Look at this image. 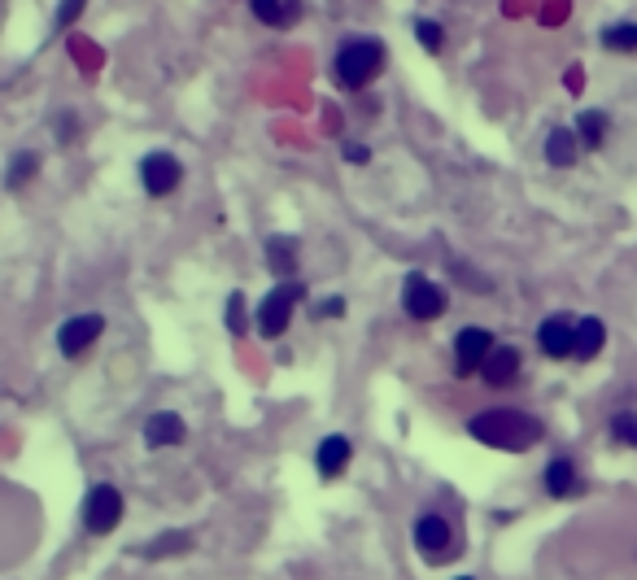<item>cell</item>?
<instances>
[{
  "label": "cell",
  "instance_id": "4",
  "mask_svg": "<svg viewBox=\"0 0 637 580\" xmlns=\"http://www.w3.org/2000/svg\"><path fill=\"white\" fill-rule=\"evenodd\" d=\"M118 524H123V493L114 485H92L88 502H83V528H88L92 537H105V533H114Z\"/></svg>",
  "mask_w": 637,
  "mask_h": 580
},
{
  "label": "cell",
  "instance_id": "24",
  "mask_svg": "<svg viewBox=\"0 0 637 580\" xmlns=\"http://www.w3.org/2000/svg\"><path fill=\"white\" fill-rule=\"evenodd\" d=\"M415 40L428 48V53H441V44H446V35H441V22H432V18H419L415 22Z\"/></svg>",
  "mask_w": 637,
  "mask_h": 580
},
{
  "label": "cell",
  "instance_id": "3",
  "mask_svg": "<svg viewBox=\"0 0 637 580\" xmlns=\"http://www.w3.org/2000/svg\"><path fill=\"white\" fill-rule=\"evenodd\" d=\"M302 297H306V288L297 280L275 284L271 293L262 297V306H258V336L262 341H280V336L288 332V323H293V310H297Z\"/></svg>",
  "mask_w": 637,
  "mask_h": 580
},
{
  "label": "cell",
  "instance_id": "22",
  "mask_svg": "<svg viewBox=\"0 0 637 580\" xmlns=\"http://www.w3.org/2000/svg\"><path fill=\"white\" fill-rule=\"evenodd\" d=\"M611 441L637 450V410H616V415H611Z\"/></svg>",
  "mask_w": 637,
  "mask_h": 580
},
{
  "label": "cell",
  "instance_id": "13",
  "mask_svg": "<svg viewBox=\"0 0 637 580\" xmlns=\"http://www.w3.org/2000/svg\"><path fill=\"white\" fill-rule=\"evenodd\" d=\"M350 458H354V445H350V437H323L319 441V450H315V467H319V476L323 480H336L345 467H350Z\"/></svg>",
  "mask_w": 637,
  "mask_h": 580
},
{
  "label": "cell",
  "instance_id": "12",
  "mask_svg": "<svg viewBox=\"0 0 637 580\" xmlns=\"http://www.w3.org/2000/svg\"><path fill=\"white\" fill-rule=\"evenodd\" d=\"M184 437H188V428L175 410H158V415H149V424H144V445H149V450H166V445H179Z\"/></svg>",
  "mask_w": 637,
  "mask_h": 580
},
{
  "label": "cell",
  "instance_id": "28",
  "mask_svg": "<svg viewBox=\"0 0 637 580\" xmlns=\"http://www.w3.org/2000/svg\"><path fill=\"white\" fill-rule=\"evenodd\" d=\"M319 314H323V319H341V314H345V297H328L319 306Z\"/></svg>",
  "mask_w": 637,
  "mask_h": 580
},
{
  "label": "cell",
  "instance_id": "26",
  "mask_svg": "<svg viewBox=\"0 0 637 580\" xmlns=\"http://www.w3.org/2000/svg\"><path fill=\"white\" fill-rule=\"evenodd\" d=\"M79 9H83V0H62V9H57V27H70V22L79 18Z\"/></svg>",
  "mask_w": 637,
  "mask_h": 580
},
{
  "label": "cell",
  "instance_id": "21",
  "mask_svg": "<svg viewBox=\"0 0 637 580\" xmlns=\"http://www.w3.org/2000/svg\"><path fill=\"white\" fill-rule=\"evenodd\" d=\"M40 171V153H31V149H22V153H14V162H9V175H5V184L9 188H22L27 179Z\"/></svg>",
  "mask_w": 637,
  "mask_h": 580
},
{
  "label": "cell",
  "instance_id": "1",
  "mask_svg": "<svg viewBox=\"0 0 637 580\" xmlns=\"http://www.w3.org/2000/svg\"><path fill=\"white\" fill-rule=\"evenodd\" d=\"M467 432H472V441L489 445V450L520 454V450H533L546 437V424L520 406H494V410H480V415L467 419Z\"/></svg>",
  "mask_w": 637,
  "mask_h": 580
},
{
  "label": "cell",
  "instance_id": "9",
  "mask_svg": "<svg viewBox=\"0 0 637 580\" xmlns=\"http://www.w3.org/2000/svg\"><path fill=\"white\" fill-rule=\"evenodd\" d=\"M105 332V314H75V319L62 323L57 332V345H62L66 358H79L88 345H96V336Z\"/></svg>",
  "mask_w": 637,
  "mask_h": 580
},
{
  "label": "cell",
  "instance_id": "5",
  "mask_svg": "<svg viewBox=\"0 0 637 580\" xmlns=\"http://www.w3.org/2000/svg\"><path fill=\"white\" fill-rule=\"evenodd\" d=\"M402 310L411 314V319H419V323H432V319L446 314V293H441L428 275L411 271V275H406V284H402Z\"/></svg>",
  "mask_w": 637,
  "mask_h": 580
},
{
  "label": "cell",
  "instance_id": "16",
  "mask_svg": "<svg viewBox=\"0 0 637 580\" xmlns=\"http://www.w3.org/2000/svg\"><path fill=\"white\" fill-rule=\"evenodd\" d=\"M576 489H581V480H576L572 458H550V467H546V493L550 498H572Z\"/></svg>",
  "mask_w": 637,
  "mask_h": 580
},
{
  "label": "cell",
  "instance_id": "29",
  "mask_svg": "<svg viewBox=\"0 0 637 580\" xmlns=\"http://www.w3.org/2000/svg\"><path fill=\"white\" fill-rule=\"evenodd\" d=\"M459 580H472V576H459Z\"/></svg>",
  "mask_w": 637,
  "mask_h": 580
},
{
  "label": "cell",
  "instance_id": "20",
  "mask_svg": "<svg viewBox=\"0 0 637 580\" xmlns=\"http://www.w3.org/2000/svg\"><path fill=\"white\" fill-rule=\"evenodd\" d=\"M603 48H611V53H637V22H616V27H607Z\"/></svg>",
  "mask_w": 637,
  "mask_h": 580
},
{
  "label": "cell",
  "instance_id": "11",
  "mask_svg": "<svg viewBox=\"0 0 637 580\" xmlns=\"http://www.w3.org/2000/svg\"><path fill=\"white\" fill-rule=\"evenodd\" d=\"M480 380H485L489 389H507V384H515L520 380V349L494 345V354H489L485 367H480Z\"/></svg>",
  "mask_w": 637,
  "mask_h": 580
},
{
  "label": "cell",
  "instance_id": "19",
  "mask_svg": "<svg viewBox=\"0 0 637 580\" xmlns=\"http://www.w3.org/2000/svg\"><path fill=\"white\" fill-rule=\"evenodd\" d=\"M267 262H271L275 275L293 280V240H288V236H271L267 240Z\"/></svg>",
  "mask_w": 637,
  "mask_h": 580
},
{
  "label": "cell",
  "instance_id": "23",
  "mask_svg": "<svg viewBox=\"0 0 637 580\" xmlns=\"http://www.w3.org/2000/svg\"><path fill=\"white\" fill-rule=\"evenodd\" d=\"M179 550H192V537L188 533H166V537L153 541V546H144V559H166V554H179Z\"/></svg>",
  "mask_w": 637,
  "mask_h": 580
},
{
  "label": "cell",
  "instance_id": "8",
  "mask_svg": "<svg viewBox=\"0 0 637 580\" xmlns=\"http://www.w3.org/2000/svg\"><path fill=\"white\" fill-rule=\"evenodd\" d=\"M450 541H454V533H450V519H446V515L428 511V515L415 519V546H419V554H424V559L441 563V559L450 554Z\"/></svg>",
  "mask_w": 637,
  "mask_h": 580
},
{
  "label": "cell",
  "instance_id": "10",
  "mask_svg": "<svg viewBox=\"0 0 637 580\" xmlns=\"http://www.w3.org/2000/svg\"><path fill=\"white\" fill-rule=\"evenodd\" d=\"M537 345L546 358H576V323H568L563 314H550L537 328Z\"/></svg>",
  "mask_w": 637,
  "mask_h": 580
},
{
  "label": "cell",
  "instance_id": "17",
  "mask_svg": "<svg viewBox=\"0 0 637 580\" xmlns=\"http://www.w3.org/2000/svg\"><path fill=\"white\" fill-rule=\"evenodd\" d=\"M249 9H254V18L267 22V27H284V22L297 18V0H249Z\"/></svg>",
  "mask_w": 637,
  "mask_h": 580
},
{
  "label": "cell",
  "instance_id": "18",
  "mask_svg": "<svg viewBox=\"0 0 637 580\" xmlns=\"http://www.w3.org/2000/svg\"><path fill=\"white\" fill-rule=\"evenodd\" d=\"M576 131H581V144H590V149H603L607 144V131H611V118L603 110H585L576 118Z\"/></svg>",
  "mask_w": 637,
  "mask_h": 580
},
{
  "label": "cell",
  "instance_id": "6",
  "mask_svg": "<svg viewBox=\"0 0 637 580\" xmlns=\"http://www.w3.org/2000/svg\"><path fill=\"white\" fill-rule=\"evenodd\" d=\"M494 336L485 328H463L454 336V376H480V367H485V358L494 354Z\"/></svg>",
  "mask_w": 637,
  "mask_h": 580
},
{
  "label": "cell",
  "instance_id": "25",
  "mask_svg": "<svg viewBox=\"0 0 637 580\" xmlns=\"http://www.w3.org/2000/svg\"><path fill=\"white\" fill-rule=\"evenodd\" d=\"M240 310H245V297L232 293V297H227V328H232L236 336L245 332V314H240Z\"/></svg>",
  "mask_w": 637,
  "mask_h": 580
},
{
  "label": "cell",
  "instance_id": "14",
  "mask_svg": "<svg viewBox=\"0 0 637 580\" xmlns=\"http://www.w3.org/2000/svg\"><path fill=\"white\" fill-rule=\"evenodd\" d=\"M576 157H581V136H576V131H568V127H555V131H550V136H546V162L568 171V166H576Z\"/></svg>",
  "mask_w": 637,
  "mask_h": 580
},
{
  "label": "cell",
  "instance_id": "27",
  "mask_svg": "<svg viewBox=\"0 0 637 580\" xmlns=\"http://www.w3.org/2000/svg\"><path fill=\"white\" fill-rule=\"evenodd\" d=\"M345 162L367 166V162H371V149H367V144H345Z\"/></svg>",
  "mask_w": 637,
  "mask_h": 580
},
{
  "label": "cell",
  "instance_id": "2",
  "mask_svg": "<svg viewBox=\"0 0 637 580\" xmlns=\"http://www.w3.org/2000/svg\"><path fill=\"white\" fill-rule=\"evenodd\" d=\"M380 70H384V44L380 40H350V44H341V53L332 57V79L350 92L367 88Z\"/></svg>",
  "mask_w": 637,
  "mask_h": 580
},
{
  "label": "cell",
  "instance_id": "15",
  "mask_svg": "<svg viewBox=\"0 0 637 580\" xmlns=\"http://www.w3.org/2000/svg\"><path fill=\"white\" fill-rule=\"evenodd\" d=\"M603 345H607V328H603V319H581L576 323V358L581 362H594L598 354H603Z\"/></svg>",
  "mask_w": 637,
  "mask_h": 580
},
{
  "label": "cell",
  "instance_id": "7",
  "mask_svg": "<svg viewBox=\"0 0 637 580\" xmlns=\"http://www.w3.org/2000/svg\"><path fill=\"white\" fill-rule=\"evenodd\" d=\"M140 184L149 197H171V192L184 184V166H179L175 153H149L140 162Z\"/></svg>",
  "mask_w": 637,
  "mask_h": 580
}]
</instances>
